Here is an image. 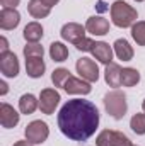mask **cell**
I'll list each match as a JSON object with an SVG mask.
<instances>
[{
	"instance_id": "obj_27",
	"label": "cell",
	"mask_w": 145,
	"mask_h": 146,
	"mask_svg": "<svg viewBox=\"0 0 145 146\" xmlns=\"http://www.w3.org/2000/svg\"><path fill=\"white\" fill-rule=\"evenodd\" d=\"M113 146H133L130 138L119 131H113Z\"/></svg>"
},
{
	"instance_id": "obj_35",
	"label": "cell",
	"mask_w": 145,
	"mask_h": 146,
	"mask_svg": "<svg viewBox=\"0 0 145 146\" xmlns=\"http://www.w3.org/2000/svg\"><path fill=\"white\" fill-rule=\"evenodd\" d=\"M142 109H144V112H145V99H144V102H142Z\"/></svg>"
},
{
	"instance_id": "obj_13",
	"label": "cell",
	"mask_w": 145,
	"mask_h": 146,
	"mask_svg": "<svg viewBox=\"0 0 145 146\" xmlns=\"http://www.w3.org/2000/svg\"><path fill=\"white\" fill-rule=\"evenodd\" d=\"M92 53V56L99 61V63H103V65H109V63H113V48L109 46L108 42H104V41H99V42H96V46H94V49L91 51Z\"/></svg>"
},
{
	"instance_id": "obj_26",
	"label": "cell",
	"mask_w": 145,
	"mask_h": 146,
	"mask_svg": "<svg viewBox=\"0 0 145 146\" xmlns=\"http://www.w3.org/2000/svg\"><path fill=\"white\" fill-rule=\"evenodd\" d=\"M96 146H113V129H104L97 134Z\"/></svg>"
},
{
	"instance_id": "obj_10",
	"label": "cell",
	"mask_w": 145,
	"mask_h": 146,
	"mask_svg": "<svg viewBox=\"0 0 145 146\" xmlns=\"http://www.w3.org/2000/svg\"><path fill=\"white\" fill-rule=\"evenodd\" d=\"M19 121H21V114L12 106H9L7 102L0 104V124H2V127L12 129L19 124Z\"/></svg>"
},
{
	"instance_id": "obj_3",
	"label": "cell",
	"mask_w": 145,
	"mask_h": 146,
	"mask_svg": "<svg viewBox=\"0 0 145 146\" xmlns=\"http://www.w3.org/2000/svg\"><path fill=\"white\" fill-rule=\"evenodd\" d=\"M104 109L109 115L116 121L123 119L126 115V110H128V104H126V95L118 90V88H113L111 92H108L104 95Z\"/></svg>"
},
{
	"instance_id": "obj_14",
	"label": "cell",
	"mask_w": 145,
	"mask_h": 146,
	"mask_svg": "<svg viewBox=\"0 0 145 146\" xmlns=\"http://www.w3.org/2000/svg\"><path fill=\"white\" fill-rule=\"evenodd\" d=\"M104 80L113 88L121 87V66L118 63H114V61L106 65V68H104Z\"/></svg>"
},
{
	"instance_id": "obj_36",
	"label": "cell",
	"mask_w": 145,
	"mask_h": 146,
	"mask_svg": "<svg viewBox=\"0 0 145 146\" xmlns=\"http://www.w3.org/2000/svg\"><path fill=\"white\" fill-rule=\"evenodd\" d=\"M135 2H144V0H135Z\"/></svg>"
},
{
	"instance_id": "obj_29",
	"label": "cell",
	"mask_w": 145,
	"mask_h": 146,
	"mask_svg": "<svg viewBox=\"0 0 145 146\" xmlns=\"http://www.w3.org/2000/svg\"><path fill=\"white\" fill-rule=\"evenodd\" d=\"M0 2H2V5L7 7V9H15V7L21 3V0H0Z\"/></svg>"
},
{
	"instance_id": "obj_20",
	"label": "cell",
	"mask_w": 145,
	"mask_h": 146,
	"mask_svg": "<svg viewBox=\"0 0 145 146\" xmlns=\"http://www.w3.org/2000/svg\"><path fill=\"white\" fill-rule=\"evenodd\" d=\"M50 58H51L53 61H58V63L65 61V60L68 58V48H67L63 42H60V41L51 42V44H50Z\"/></svg>"
},
{
	"instance_id": "obj_1",
	"label": "cell",
	"mask_w": 145,
	"mask_h": 146,
	"mask_svg": "<svg viewBox=\"0 0 145 146\" xmlns=\"http://www.w3.org/2000/svg\"><path fill=\"white\" fill-rule=\"evenodd\" d=\"M99 126L97 107L84 99H72L58 112V127L72 141H87Z\"/></svg>"
},
{
	"instance_id": "obj_15",
	"label": "cell",
	"mask_w": 145,
	"mask_h": 146,
	"mask_svg": "<svg viewBox=\"0 0 145 146\" xmlns=\"http://www.w3.org/2000/svg\"><path fill=\"white\" fill-rule=\"evenodd\" d=\"M113 51L118 56V60H121V61L133 60V48L130 46V42L126 39H116L113 44Z\"/></svg>"
},
{
	"instance_id": "obj_5",
	"label": "cell",
	"mask_w": 145,
	"mask_h": 146,
	"mask_svg": "<svg viewBox=\"0 0 145 146\" xmlns=\"http://www.w3.org/2000/svg\"><path fill=\"white\" fill-rule=\"evenodd\" d=\"M60 94L55 88H43L39 94V110L46 115H51L60 104Z\"/></svg>"
},
{
	"instance_id": "obj_12",
	"label": "cell",
	"mask_w": 145,
	"mask_h": 146,
	"mask_svg": "<svg viewBox=\"0 0 145 146\" xmlns=\"http://www.w3.org/2000/svg\"><path fill=\"white\" fill-rule=\"evenodd\" d=\"M85 31L94 36H104L109 33V21L101 15H92L85 22Z\"/></svg>"
},
{
	"instance_id": "obj_32",
	"label": "cell",
	"mask_w": 145,
	"mask_h": 146,
	"mask_svg": "<svg viewBox=\"0 0 145 146\" xmlns=\"http://www.w3.org/2000/svg\"><path fill=\"white\" fill-rule=\"evenodd\" d=\"M0 87H2V88H0V94H2V95H5V94L9 92V85H7L5 82H0Z\"/></svg>"
},
{
	"instance_id": "obj_19",
	"label": "cell",
	"mask_w": 145,
	"mask_h": 146,
	"mask_svg": "<svg viewBox=\"0 0 145 146\" xmlns=\"http://www.w3.org/2000/svg\"><path fill=\"white\" fill-rule=\"evenodd\" d=\"M43 26L39 24V22H29L26 27H24V33H22V36L24 39L28 41V42H38L41 37H43Z\"/></svg>"
},
{
	"instance_id": "obj_2",
	"label": "cell",
	"mask_w": 145,
	"mask_h": 146,
	"mask_svg": "<svg viewBox=\"0 0 145 146\" xmlns=\"http://www.w3.org/2000/svg\"><path fill=\"white\" fill-rule=\"evenodd\" d=\"M109 14H111L113 24H114L116 27H121V29L132 27V26L137 22V19H138L137 10H135L132 5H128L125 0H116V2L109 7Z\"/></svg>"
},
{
	"instance_id": "obj_4",
	"label": "cell",
	"mask_w": 145,
	"mask_h": 146,
	"mask_svg": "<svg viewBox=\"0 0 145 146\" xmlns=\"http://www.w3.org/2000/svg\"><path fill=\"white\" fill-rule=\"evenodd\" d=\"M24 134H26V139L33 145H41L48 139L50 136V127L44 121H33L26 126L24 129Z\"/></svg>"
},
{
	"instance_id": "obj_21",
	"label": "cell",
	"mask_w": 145,
	"mask_h": 146,
	"mask_svg": "<svg viewBox=\"0 0 145 146\" xmlns=\"http://www.w3.org/2000/svg\"><path fill=\"white\" fill-rule=\"evenodd\" d=\"M140 82V72L137 68H123L121 70V87H135Z\"/></svg>"
},
{
	"instance_id": "obj_18",
	"label": "cell",
	"mask_w": 145,
	"mask_h": 146,
	"mask_svg": "<svg viewBox=\"0 0 145 146\" xmlns=\"http://www.w3.org/2000/svg\"><path fill=\"white\" fill-rule=\"evenodd\" d=\"M28 12H29L31 17H34V19H44V17L50 15L51 9H50L48 5H44L41 0H29V3H28Z\"/></svg>"
},
{
	"instance_id": "obj_34",
	"label": "cell",
	"mask_w": 145,
	"mask_h": 146,
	"mask_svg": "<svg viewBox=\"0 0 145 146\" xmlns=\"http://www.w3.org/2000/svg\"><path fill=\"white\" fill-rule=\"evenodd\" d=\"M12 146H34L33 143H29L28 139H24V141H17V143H14Z\"/></svg>"
},
{
	"instance_id": "obj_9",
	"label": "cell",
	"mask_w": 145,
	"mask_h": 146,
	"mask_svg": "<svg viewBox=\"0 0 145 146\" xmlns=\"http://www.w3.org/2000/svg\"><path fill=\"white\" fill-rule=\"evenodd\" d=\"M63 90L70 95H89L92 92V87H91V82H87L84 78L68 76V80L63 85Z\"/></svg>"
},
{
	"instance_id": "obj_23",
	"label": "cell",
	"mask_w": 145,
	"mask_h": 146,
	"mask_svg": "<svg viewBox=\"0 0 145 146\" xmlns=\"http://www.w3.org/2000/svg\"><path fill=\"white\" fill-rule=\"evenodd\" d=\"M68 76H72V75H70V72L67 68H56L51 73V82H53L55 87H62L63 88V85L68 80Z\"/></svg>"
},
{
	"instance_id": "obj_31",
	"label": "cell",
	"mask_w": 145,
	"mask_h": 146,
	"mask_svg": "<svg viewBox=\"0 0 145 146\" xmlns=\"http://www.w3.org/2000/svg\"><path fill=\"white\" fill-rule=\"evenodd\" d=\"M96 5H97V7H96V9H97V12H106V10H109V7H106V3H104L103 0H101V2H97Z\"/></svg>"
},
{
	"instance_id": "obj_25",
	"label": "cell",
	"mask_w": 145,
	"mask_h": 146,
	"mask_svg": "<svg viewBox=\"0 0 145 146\" xmlns=\"http://www.w3.org/2000/svg\"><path fill=\"white\" fill-rule=\"evenodd\" d=\"M22 53H24L26 58H43L44 49H43V46L38 44V42H28V44L24 46Z\"/></svg>"
},
{
	"instance_id": "obj_28",
	"label": "cell",
	"mask_w": 145,
	"mask_h": 146,
	"mask_svg": "<svg viewBox=\"0 0 145 146\" xmlns=\"http://www.w3.org/2000/svg\"><path fill=\"white\" fill-rule=\"evenodd\" d=\"M94 46H96V41H92V39H89V37H84L79 44H75V48H77L79 51H92Z\"/></svg>"
},
{
	"instance_id": "obj_22",
	"label": "cell",
	"mask_w": 145,
	"mask_h": 146,
	"mask_svg": "<svg viewBox=\"0 0 145 146\" xmlns=\"http://www.w3.org/2000/svg\"><path fill=\"white\" fill-rule=\"evenodd\" d=\"M132 37L138 46H145V21H137L132 26Z\"/></svg>"
},
{
	"instance_id": "obj_8",
	"label": "cell",
	"mask_w": 145,
	"mask_h": 146,
	"mask_svg": "<svg viewBox=\"0 0 145 146\" xmlns=\"http://www.w3.org/2000/svg\"><path fill=\"white\" fill-rule=\"evenodd\" d=\"M85 26H82V24H77V22H67L63 27H62V31H60V34L62 37L65 39V41H68L70 44H79L84 37H85Z\"/></svg>"
},
{
	"instance_id": "obj_33",
	"label": "cell",
	"mask_w": 145,
	"mask_h": 146,
	"mask_svg": "<svg viewBox=\"0 0 145 146\" xmlns=\"http://www.w3.org/2000/svg\"><path fill=\"white\" fill-rule=\"evenodd\" d=\"M41 2H43L44 5H48V7L51 9V7H55V5H56V3H58L60 0H41Z\"/></svg>"
},
{
	"instance_id": "obj_17",
	"label": "cell",
	"mask_w": 145,
	"mask_h": 146,
	"mask_svg": "<svg viewBox=\"0 0 145 146\" xmlns=\"http://www.w3.org/2000/svg\"><path fill=\"white\" fill-rule=\"evenodd\" d=\"M38 107H39V99H36L33 94H24L19 99V110L22 114H26V115L33 114Z\"/></svg>"
},
{
	"instance_id": "obj_11",
	"label": "cell",
	"mask_w": 145,
	"mask_h": 146,
	"mask_svg": "<svg viewBox=\"0 0 145 146\" xmlns=\"http://www.w3.org/2000/svg\"><path fill=\"white\" fill-rule=\"evenodd\" d=\"M21 22V14L17 12V9H7L2 7L0 10V27L3 31H12L19 26Z\"/></svg>"
},
{
	"instance_id": "obj_6",
	"label": "cell",
	"mask_w": 145,
	"mask_h": 146,
	"mask_svg": "<svg viewBox=\"0 0 145 146\" xmlns=\"http://www.w3.org/2000/svg\"><path fill=\"white\" fill-rule=\"evenodd\" d=\"M75 68H77V73L80 75V78H84V80H87L91 83H94V82L99 80V66L91 58H80V60H77Z\"/></svg>"
},
{
	"instance_id": "obj_30",
	"label": "cell",
	"mask_w": 145,
	"mask_h": 146,
	"mask_svg": "<svg viewBox=\"0 0 145 146\" xmlns=\"http://www.w3.org/2000/svg\"><path fill=\"white\" fill-rule=\"evenodd\" d=\"M9 51V41H7V37H0V53H7Z\"/></svg>"
},
{
	"instance_id": "obj_37",
	"label": "cell",
	"mask_w": 145,
	"mask_h": 146,
	"mask_svg": "<svg viewBox=\"0 0 145 146\" xmlns=\"http://www.w3.org/2000/svg\"><path fill=\"white\" fill-rule=\"evenodd\" d=\"M133 146H135V145H133Z\"/></svg>"
},
{
	"instance_id": "obj_24",
	"label": "cell",
	"mask_w": 145,
	"mask_h": 146,
	"mask_svg": "<svg viewBox=\"0 0 145 146\" xmlns=\"http://www.w3.org/2000/svg\"><path fill=\"white\" fill-rule=\"evenodd\" d=\"M130 127L135 134H145V112L144 114H135L130 119Z\"/></svg>"
},
{
	"instance_id": "obj_16",
	"label": "cell",
	"mask_w": 145,
	"mask_h": 146,
	"mask_svg": "<svg viewBox=\"0 0 145 146\" xmlns=\"http://www.w3.org/2000/svg\"><path fill=\"white\" fill-rule=\"evenodd\" d=\"M46 65L43 58H26V73L31 78H41L44 75Z\"/></svg>"
},
{
	"instance_id": "obj_7",
	"label": "cell",
	"mask_w": 145,
	"mask_h": 146,
	"mask_svg": "<svg viewBox=\"0 0 145 146\" xmlns=\"http://www.w3.org/2000/svg\"><path fill=\"white\" fill-rule=\"evenodd\" d=\"M19 60L17 56L12 53V51H7V53H0V72L3 76L7 78H15L19 75Z\"/></svg>"
}]
</instances>
